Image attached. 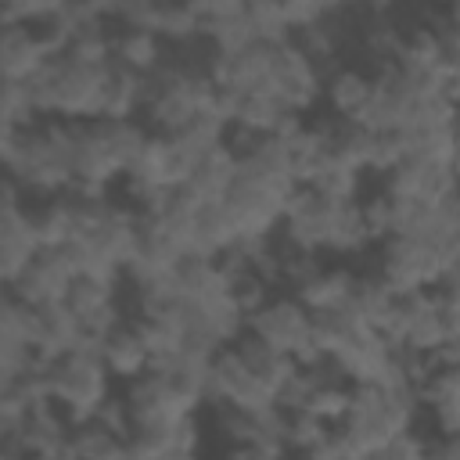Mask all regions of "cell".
I'll return each instance as SVG.
<instances>
[{"instance_id":"cell-12","label":"cell","mask_w":460,"mask_h":460,"mask_svg":"<svg viewBox=\"0 0 460 460\" xmlns=\"http://www.w3.org/2000/svg\"><path fill=\"white\" fill-rule=\"evenodd\" d=\"M234 352L241 356V363L273 392V399H277V392H280V385L298 370L295 367V359L291 356H284V352H277L273 345H266L262 338H255V334H241L237 341H234Z\"/></svg>"},{"instance_id":"cell-20","label":"cell","mask_w":460,"mask_h":460,"mask_svg":"<svg viewBox=\"0 0 460 460\" xmlns=\"http://www.w3.org/2000/svg\"><path fill=\"white\" fill-rule=\"evenodd\" d=\"M65 305L72 309V316L83 323L90 320L93 313L115 305V284H101V280H90V277H75L68 295H65Z\"/></svg>"},{"instance_id":"cell-3","label":"cell","mask_w":460,"mask_h":460,"mask_svg":"<svg viewBox=\"0 0 460 460\" xmlns=\"http://www.w3.org/2000/svg\"><path fill=\"white\" fill-rule=\"evenodd\" d=\"M309 327L313 316L288 295V298H270L262 309H255L252 316H244V331L262 338L266 345H273L284 356H298L309 345Z\"/></svg>"},{"instance_id":"cell-19","label":"cell","mask_w":460,"mask_h":460,"mask_svg":"<svg viewBox=\"0 0 460 460\" xmlns=\"http://www.w3.org/2000/svg\"><path fill=\"white\" fill-rule=\"evenodd\" d=\"M349 402H352V385H341V381H316V388L309 392L305 406L298 413H309L316 420H323L327 428L341 424L345 413H349Z\"/></svg>"},{"instance_id":"cell-26","label":"cell","mask_w":460,"mask_h":460,"mask_svg":"<svg viewBox=\"0 0 460 460\" xmlns=\"http://www.w3.org/2000/svg\"><path fill=\"white\" fill-rule=\"evenodd\" d=\"M0 460H29V456H22V453L11 449V446H0Z\"/></svg>"},{"instance_id":"cell-11","label":"cell","mask_w":460,"mask_h":460,"mask_svg":"<svg viewBox=\"0 0 460 460\" xmlns=\"http://www.w3.org/2000/svg\"><path fill=\"white\" fill-rule=\"evenodd\" d=\"M101 363L108 370V377H122V381H137L151 370V356L144 349V341L137 338V331L129 323L115 327L108 338H104V349H101Z\"/></svg>"},{"instance_id":"cell-24","label":"cell","mask_w":460,"mask_h":460,"mask_svg":"<svg viewBox=\"0 0 460 460\" xmlns=\"http://www.w3.org/2000/svg\"><path fill=\"white\" fill-rule=\"evenodd\" d=\"M93 424H101L108 435H115V438H129V431H133V424H129V410H126V399H115V395H108L104 402H101V410L93 413Z\"/></svg>"},{"instance_id":"cell-13","label":"cell","mask_w":460,"mask_h":460,"mask_svg":"<svg viewBox=\"0 0 460 460\" xmlns=\"http://www.w3.org/2000/svg\"><path fill=\"white\" fill-rule=\"evenodd\" d=\"M288 115L291 111L270 93H234L230 129H241L248 137H273Z\"/></svg>"},{"instance_id":"cell-25","label":"cell","mask_w":460,"mask_h":460,"mask_svg":"<svg viewBox=\"0 0 460 460\" xmlns=\"http://www.w3.org/2000/svg\"><path fill=\"white\" fill-rule=\"evenodd\" d=\"M424 460H460V442H456V435H438V438H431Z\"/></svg>"},{"instance_id":"cell-5","label":"cell","mask_w":460,"mask_h":460,"mask_svg":"<svg viewBox=\"0 0 460 460\" xmlns=\"http://www.w3.org/2000/svg\"><path fill=\"white\" fill-rule=\"evenodd\" d=\"M126 410H129V424H133V428H169V424H176L180 417L190 413V410L169 392V385H165L155 370H147L144 377L129 381Z\"/></svg>"},{"instance_id":"cell-15","label":"cell","mask_w":460,"mask_h":460,"mask_svg":"<svg viewBox=\"0 0 460 460\" xmlns=\"http://www.w3.org/2000/svg\"><path fill=\"white\" fill-rule=\"evenodd\" d=\"M165 61L162 54V40L151 32H137V29H111V65L147 75Z\"/></svg>"},{"instance_id":"cell-9","label":"cell","mask_w":460,"mask_h":460,"mask_svg":"<svg viewBox=\"0 0 460 460\" xmlns=\"http://www.w3.org/2000/svg\"><path fill=\"white\" fill-rule=\"evenodd\" d=\"M370 97H374V79L363 68H345L341 65V68H334L323 79V101H327V108H331L334 119L352 122L370 104Z\"/></svg>"},{"instance_id":"cell-16","label":"cell","mask_w":460,"mask_h":460,"mask_svg":"<svg viewBox=\"0 0 460 460\" xmlns=\"http://www.w3.org/2000/svg\"><path fill=\"white\" fill-rule=\"evenodd\" d=\"M144 108V75L126 72L108 61V79H104V101H101V119H133Z\"/></svg>"},{"instance_id":"cell-6","label":"cell","mask_w":460,"mask_h":460,"mask_svg":"<svg viewBox=\"0 0 460 460\" xmlns=\"http://www.w3.org/2000/svg\"><path fill=\"white\" fill-rule=\"evenodd\" d=\"M50 61L40 32L32 25L0 29V79L4 83H25Z\"/></svg>"},{"instance_id":"cell-27","label":"cell","mask_w":460,"mask_h":460,"mask_svg":"<svg viewBox=\"0 0 460 460\" xmlns=\"http://www.w3.org/2000/svg\"><path fill=\"white\" fill-rule=\"evenodd\" d=\"M162 460H201L198 453H169V456H162Z\"/></svg>"},{"instance_id":"cell-14","label":"cell","mask_w":460,"mask_h":460,"mask_svg":"<svg viewBox=\"0 0 460 460\" xmlns=\"http://www.w3.org/2000/svg\"><path fill=\"white\" fill-rule=\"evenodd\" d=\"M352 284H356V273H352V270H327V266H323L313 280H305L302 288H295L291 298H295L309 316H316V313H334V309L345 305Z\"/></svg>"},{"instance_id":"cell-1","label":"cell","mask_w":460,"mask_h":460,"mask_svg":"<svg viewBox=\"0 0 460 460\" xmlns=\"http://www.w3.org/2000/svg\"><path fill=\"white\" fill-rule=\"evenodd\" d=\"M108 395V370L97 356L68 352L50 363V402L65 413L68 428L90 424Z\"/></svg>"},{"instance_id":"cell-23","label":"cell","mask_w":460,"mask_h":460,"mask_svg":"<svg viewBox=\"0 0 460 460\" xmlns=\"http://www.w3.org/2000/svg\"><path fill=\"white\" fill-rule=\"evenodd\" d=\"M424 453H428V438H420L417 431H406V435L370 449L363 460H424Z\"/></svg>"},{"instance_id":"cell-10","label":"cell","mask_w":460,"mask_h":460,"mask_svg":"<svg viewBox=\"0 0 460 460\" xmlns=\"http://www.w3.org/2000/svg\"><path fill=\"white\" fill-rule=\"evenodd\" d=\"M176 284H180V298L194 305L230 298V277L216 259H180Z\"/></svg>"},{"instance_id":"cell-21","label":"cell","mask_w":460,"mask_h":460,"mask_svg":"<svg viewBox=\"0 0 460 460\" xmlns=\"http://www.w3.org/2000/svg\"><path fill=\"white\" fill-rule=\"evenodd\" d=\"M327 431L331 428L309 413H284V449L309 453L313 446H320L327 438Z\"/></svg>"},{"instance_id":"cell-8","label":"cell","mask_w":460,"mask_h":460,"mask_svg":"<svg viewBox=\"0 0 460 460\" xmlns=\"http://www.w3.org/2000/svg\"><path fill=\"white\" fill-rule=\"evenodd\" d=\"M79 320L72 316V309L65 302H54V305H43L36 309V356L43 363H54L61 356H68L79 341Z\"/></svg>"},{"instance_id":"cell-2","label":"cell","mask_w":460,"mask_h":460,"mask_svg":"<svg viewBox=\"0 0 460 460\" xmlns=\"http://www.w3.org/2000/svg\"><path fill=\"white\" fill-rule=\"evenodd\" d=\"M205 402H216V406H226V410H241V413H262V410H273L277 406L273 392L241 363V356L234 352V345L230 349H219L212 356Z\"/></svg>"},{"instance_id":"cell-4","label":"cell","mask_w":460,"mask_h":460,"mask_svg":"<svg viewBox=\"0 0 460 460\" xmlns=\"http://www.w3.org/2000/svg\"><path fill=\"white\" fill-rule=\"evenodd\" d=\"M72 280H75V270H72L65 248H43L32 255L25 273L11 284V295L18 302H25L29 309H43V305L65 302Z\"/></svg>"},{"instance_id":"cell-7","label":"cell","mask_w":460,"mask_h":460,"mask_svg":"<svg viewBox=\"0 0 460 460\" xmlns=\"http://www.w3.org/2000/svg\"><path fill=\"white\" fill-rule=\"evenodd\" d=\"M234 176H237V155L223 144V147L208 151V155L198 162V169H194L190 180L180 187V194H183L194 208H201V205H208V201H223L226 190H230V183H234Z\"/></svg>"},{"instance_id":"cell-22","label":"cell","mask_w":460,"mask_h":460,"mask_svg":"<svg viewBox=\"0 0 460 460\" xmlns=\"http://www.w3.org/2000/svg\"><path fill=\"white\" fill-rule=\"evenodd\" d=\"M359 212H363V226H367L370 244H385L392 234V201L385 194H377L370 201H359Z\"/></svg>"},{"instance_id":"cell-17","label":"cell","mask_w":460,"mask_h":460,"mask_svg":"<svg viewBox=\"0 0 460 460\" xmlns=\"http://www.w3.org/2000/svg\"><path fill=\"white\" fill-rule=\"evenodd\" d=\"M29 230L43 248H61L72 241V198L68 194H58V198H47L43 205L29 208Z\"/></svg>"},{"instance_id":"cell-18","label":"cell","mask_w":460,"mask_h":460,"mask_svg":"<svg viewBox=\"0 0 460 460\" xmlns=\"http://www.w3.org/2000/svg\"><path fill=\"white\" fill-rule=\"evenodd\" d=\"M367 244H370V237H367V226H363L359 201H338V205H334V216H331V230H327L323 252H334V255H359Z\"/></svg>"}]
</instances>
